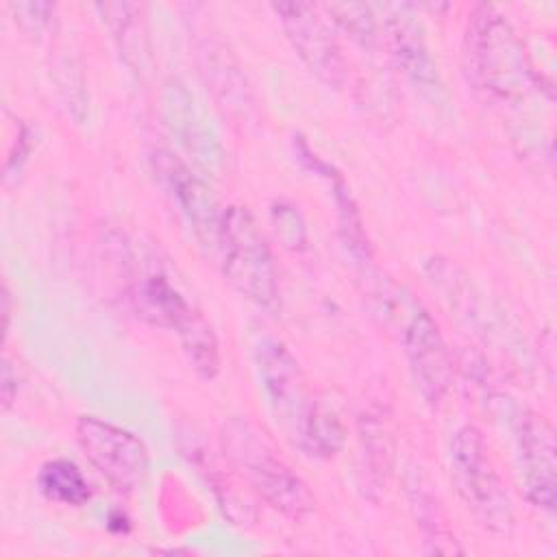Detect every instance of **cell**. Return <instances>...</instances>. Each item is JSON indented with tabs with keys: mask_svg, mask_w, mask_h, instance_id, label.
Here are the masks:
<instances>
[{
	"mask_svg": "<svg viewBox=\"0 0 557 557\" xmlns=\"http://www.w3.org/2000/svg\"><path fill=\"white\" fill-rule=\"evenodd\" d=\"M466 61L472 81L496 100L518 102L537 74L511 22L492 4H476L466 28Z\"/></svg>",
	"mask_w": 557,
	"mask_h": 557,
	"instance_id": "6da1fadb",
	"label": "cell"
},
{
	"mask_svg": "<svg viewBox=\"0 0 557 557\" xmlns=\"http://www.w3.org/2000/svg\"><path fill=\"white\" fill-rule=\"evenodd\" d=\"M222 446L228 461L272 509L292 520H302L313 511L315 500L307 483L246 418H231L222 426Z\"/></svg>",
	"mask_w": 557,
	"mask_h": 557,
	"instance_id": "7a4b0ae2",
	"label": "cell"
},
{
	"mask_svg": "<svg viewBox=\"0 0 557 557\" xmlns=\"http://www.w3.org/2000/svg\"><path fill=\"white\" fill-rule=\"evenodd\" d=\"M226 281L259 307L278 305V274L270 246L246 207H228L222 213L215 242Z\"/></svg>",
	"mask_w": 557,
	"mask_h": 557,
	"instance_id": "3957f363",
	"label": "cell"
},
{
	"mask_svg": "<svg viewBox=\"0 0 557 557\" xmlns=\"http://www.w3.org/2000/svg\"><path fill=\"white\" fill-rule=\"evenodd\" d=\"M483 433L466 424L450 442V472L461 500L476 522L494 535L513 531V507L505 483L487 455Z\"/></svg>",
	"mask_w": 557,
	"mask_h": 557,
	"instance_id": "277c9868",
	"label": "cell"
},
{
	"mask_svg": "<svg viewBox=\"0 0 557 557\" xmlns=\"http://www.w3.org/2000/svg\"><path fill=\"white\" fill-rule=\"evenodd\" d=\"M76 440L91 466L117 490L133 492L148 476V448L131 431L96 416L76 422Z\"/></svg>",
	"mask_w": 557,
	"mask_h": 557,
	"instance_id": "5b68a950",
	"label": "cell"
},
{
	"mask_svg": "<svg viewBox=\"0 0 557 557\" xmlns=\"http://www.w3.org/2000/svg\"><path fill=\"white\" fill-rule=\"evenodd\" d=\"M274 13L305 67L324 85L342 87L346 61L342 48L320 11L309 2H274Z\"/></svg>",
	"mask_w": 557,
	"mask_h": 557,
	"instance_id": "8992f818",
	"label": "cell"
},
{
	"mask_svg": "<svg viewBox=\"0 0 557 557\" xmlns=\"http://www.w3.org/2000/svg\"><path fill=\"white\" fill-rule=\"evenodd\" d=\"M257 366L276 420L298 446L315 398L309 394L296 357L278 339H265L257 348Z\"/></svg>",
	"mask_w": 557,
	"mask_h": 557,
	"instance_id": "52a82bcc",
	"label": "cell"
},
{
	"mask_svg": "<svg viewBox=\"0 0 557 557\" xmlns=\"http://www.w3.org/2000/svg\"><path fill=\"white\" fill-rule=\"evenodd\" d=\"M403 346L416 387L429 405H440L453 383V361L433 315L413 307L403 329Z\"/></svg>",
	"mask_w": 557,
	"mask_h": 557,
	"instance_id": "ba28073f",
	"label": "cell"
},
{
	"mask_svg": "<svg viewBox=\"0 0 557 557\" xmlns=\"http://www.w3.org/2000/svg\"><path fill=\"white\" fill-rule=\"evenodd\" d=\"M518 466L527 498L546 511L555 507V472L557 446L555 431L544 416L522 409L513 418Z\"/></svg>",
	"mask_w": 557,
	"mask_h": 557,
	"instance_id": "9c48e42d",
	"label": "cell"
},
{
	"mask_svg": "<svg viewBox=\"0 0 557 557\" xmlns=\"http://www.w3.org/2000/svg\"><path fill=\"white\" fill-rule=\"evenodd\" d=\"M161 111H163L165 126L178 139V144L187 150V154L200 168L218 170L224 157L222 144L218 139L213 124L202 111L200 102L183 81L170 78L163 85Z\"/></svg>",
	"mask_w": 557,
	"mask_h": 557,
	"instance_id": "30bf717a",
	"label": "cell"
},
{
	"mask_svg": "<svg viewBox=\"0 0 557 557\" xmlns=\"http://www.w3.org/2000/svg\"><path fill=\"white\" fill-rule=\"evenodd\" d=\"M154 157V165L189 228L205 248L215 250L224 209H220L211 187L170 152H157Z\"/></svg>",
	"mask_w": 557,
	"mask_h": 557,
	"instance_id": "8fae6325",
	"label": "cell"
},
{
	"mask_svg": "<svg viewBox=\"0 0 557 557\" xmlns=\"http://www.w3.org/2000/svg\"><path fill=\"white\" fill-rule=\"evenodd\" d=\"M128 300L146 322L170 329L178 337L202 320V313L194 309L176 283H172V278L159 268L139 272V276L131 278Z\"/></svg>",
	"mask_w": 557,
	"mask_h": 557,
	"instance_id": "7c38bea8",
	"label": "cell"
},
{
	"mask_svg": "<svg viewBox=\"0 0 557 557\" xmlns=\"http://www.w3.org/2000/svg\"><path fill=\"white\" fill-rule=\"evenodd\" d=\"M385 30L392 57L400 72L424 96L437 98V94L442 91L440 72L426 46L422 24L416 20V15L409 13L405 4L392 7V13L385 20Z\"/></svg>",
	"mask_w": 557,
	"mask_h": 557,
	"instance_id": "4fadbf2b",
	"label": "cell"
},
{
	"mask_svg": "<svg viewBox=\"0 0 557 557\" xmlns=\"http://www.w3.org/2000/svg\"><path fill=\"white\" fill-rule=\"evenodd\" d=\"M102 22L109 26L111 37L128 67L141 72L148 61V37L141 7L133 2H102L96 4Z\"/></svg>",
	"mask_w": 557,
	"mask_h": 557,
	"instance_id": "5bb4252c",
	"label": "cell"
},
{
	"mask_svg": "<svg viewBox=\"0 0 557 557\" xmlns=\"http://www.w3.org/2000/svg\"><path fill=\"white\" fill-rule=\"evenodd\" d=\"M298 154L300 159L318 174H322L324 178H329L331 183V189L335 194V202H337V218H339V233L348 246V250L352 252V257L357 259H368L370 257V246H368V237L363 233V224H361V215H359V209L344 183V178L339 176V172H335L329 163L320 161L311 150L309 146L298 139Z\"/></svg>",
	"mask_w": 557,
	"mask_h": 557,
	"instance_id": "9a60e30c",
	"label": "cell"
},
{
	"mask_svg": "<svg viewBox=\"0 0 557 557\" xmlns=\"http://www.w3.org/2000/svg\"><path fill=\"white\" fill-rule=\"evenodd\" d=\"M407 496H409V505L413 509L416 522L420 524V529L424 533V542L429 544V553H442V555L461 553V548L457 546V542L448 529V522L440 507V500L422 483V479L418 474L407 479Z\"/></svg>",
	"mask_w": 557,
	"mask_h": 557,
	"instance_id": "2e32d148",
	"label": "cell"
},
{
	"mask_svg": "<svg viewBox=\"0 0 557 557\" xmlns=\"http://www.w3.org/2000/svg\"><path fill=\"white\" fill-rule=\"evenodd\" d=\"M359 440L368 474L379 485L381 481H385L394 461V435L389 426V416L383 413V409L379 407L363 411L359 418Z\"/></svg>",
	"mask_w": 557,
	"mask_h": 557,
	"instance_id": "e0dca14e",
	"label": "cell"
},
{
	"mask_svg": "<svg viewBox=\"0 0 557 557\" xmlns=\"http://www.w3.org/2000/svg\"><path fill=\"white\" fill-rule=\"evenodd\" d=\"M342 446H344V424L339 416L326 403L313 400L298 448H302L311 457L329 459L337 455Z\"/></svg>",
	"mask_w": 557,
	"mask_h": 557,
	"instance_id": "ac0fdd59",
	"label": "cell"
},
{
	"mask_svg": "<svg viewBox=\"0 0 557 557\" xmlns=\"http://www.w3.org/2000/svg\"><path fill=\"white\" fill-rule=\"evenodd\" d=\"M202 57V72L207 74V81H211L215 94L231 107L244 109L248 102V89L239 74V67L233 63L231 54L224 50V46L207 41L200 48Z\"/></svg>",
	"mask_w": 557,
	"mask_h": 557,
	"instance_id": "d6986e66",
	"label": "cell"
},
{
	"mask_svg": "<svg viewBox=\"0 0 557 557\" xmlns=\"http://www.w3.org/2000/svg\"><path fill=\"white\" fill-rule=\"evenodd\" d=\"M37 483L46 498L70 507H81L91 496L87 479L83 476L78 466L67 459H52L44 463Z\"/></svg>",
	"mask_w": 557,
	"mask_h": 557,
	"instance_id": "ffe728a7",
	"label": "cell"
},
{
	"mask_svg": "<svg viewBox=\"0 0 557 557\" xmlns=\"http://www.w3.org/2000/svg\"><path fill=\"white\" fill-rule=\"evenodd\" d=\"M324 11L361 46L372 48L376 44V17L370 4L361 2H331Z\"/></svg>",
	"mask_w": 557,
	"mask_h": 557,
	"instance_id": "44dd1931",
	"label": "cell"
},
{
	"mask_svg": "<svg viewBox=\"0 0 557 557\" xmlns=\"http://www.w3.org/2000/svg\"><path fill=\"white\" fill-rule=\"evenodd\" d=\"M270 215H272L274 233L283 242L285 248L302 250L307 246V226H305V220H302L298 207L281 200V202L272 205Z\"/></svg>",
	"mask_w": 557,
	"mask_h": 557,
	"instance_id": "7402d4cb",
	"label": "cell"
},
{
	"mask_svg": "<svg viewBox=\"0 0 557 557\" xmlns=\"http://www.w3.org/2000/svg\"><path fill=\"white\" fill-rule=\"evenodd\" d=\"M9 9L13 11L15 22L26 33H35V35H39L52 26L54 11H57V7L50 2H11Z\"/></svg>",
	"mask_w": 557,
	"mask_h": 557,
	"instance_id": "603a6c76",
	"label": "cell"
},
{
	"mask_svg": "<svg viewBox=\"0 0 557 557\" xmlns=\"http://www.w3.org/2000/svg\"><path fill=\"white\" fill-rule=\"evenodd\" d=\"M0 392H2V409H9L11 403L17 396V370L13 368V363L4 357L2 361V379H0Z\"/></svg>",
	"mask_w": 557,
	"mask_h": 557,
	"instance_id": "cb8c5ba5",
	"label": "cell"
},
{
	"mask_svg": "<svg viewBox=\"0 0 557 557\" xmlns=\"http://www.w3.org/2000/svg\"><path fill=\"white\" fill-rule=\"evenodd\" d=\"M0 302H2V331H4V335H7V333H9V320H11V294H9V287H7V285L2 287Z\"/></svg>",
	"mask_w": 557,
	"mask_h": 557,
	"instance_id": "d4e9b609",
	"label": "cell"
}]
</instances>
